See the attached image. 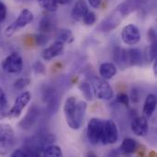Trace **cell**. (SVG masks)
Masks as SVG:
<instances>
[{
	"label": "cell",
	"mask_w": 157,
	"mask_h": 157,
	"mask_svg": "<svg viewBox=\"0 0 157 157\" xmlns=\"http://www.w3.org/2000/svg\"><path fill=\"white\" fill-rule=\"evenodd\" d=\"M148 40L152 42L156 40V32L154 29H150L148 30Z\"/></svg>",
	"instance_id": "obj_36"
},
{
	"label": "cell",
	"mask_w": 157,
	"mask_h": 157,
	"mask_svg": "<svg viewBox=\"0 0 157 157\" xmlns=\"http://www.w3.org/2000/svg\"><path fill=\"white\" fill-rule=\"evenodd\" d=\"M6 17V7L4 3L0 2V22L4 21Z\"/></svg>",
	"instance_id": "obj_34"
},
{
	"label": "cell",
	"mask_w": 157,
	"mask_h": 157,
	"mask_svg": "<svg viewBox=\"0 0 157 157\" xmlns=\"http://www.w3.org/2000/svg\"><path fill=\"white\" fill-rule=\"evenodd\" d=\"M124 17L121 14V12L116 8L107 18H105L98 27V29L102 32H109L116 29L120 23L122 21Z\"/></svg>",
	"instance_id": "obj_9"
},
{
	"label": "cell",
	"mask_w": 157,
	"mask_h": 157,
	"mask_svg": "<svg viewBox=\"0 0 157 157\" xmlns=\"http://www.w3.org/2000/svg\"><path fill=\"white\" fill-rule=\"evenodd\" d=\"M2 67L8 74H19L23 68V61L21 56L17 52L9 54L3 62Z\"/></svg>",
	"instance_id": "obj_6"
},
{
	"label": "cell",
	"mask_w": 157,
	"mask_h": 157,
	"mask_svg": "<svg viewBox=\"0 0 157 157\" xmlns=\"http://www.w3.org/2000/svg\"><path fill=\"white\" fill-rule=\"evenodd\" d=\"M79 89H80V91L82 92V94L84 95L85 98L87 101H92L93 100L94 92H93L92 86L88 82H86V81L81 82L80 85H79Z\"/></svg>",
	"instance_id": "obj_24"
},
{
	"label": "cell",
	"mask_w": 157,
	"mask_h": 157,
	"mask_svg": "<svg viewBox=\"0 0 157 157\" xmlns=\"http://www.w3.org/2000/svg\"><path fill=\"white\" fill-rule=\"evenodd\" d=\"M43 99L48 104V111L51 114H54L59 108V97L55 90L47 88L43 91Z\"/></svg>",
	"instance_id": "obj_12"
},
{
	"label": "cell",
	"mask_w": 157,
	"mask_h": 157,
	"mask_svg": "<svg viewBox=\"0 0 157 157\" xmlns=\"http://www.w3.org/2000/svg\"><path fill=\"white\" fill-rule=\"evenodd\" d=\"M92 88L94 95L102 100H109L113 98V89L105 80L95 77L92 81Z\"/></svg>",
	"instance_id": "obj_3"
},
{
	"label": "cell",
	"mask_w": 157,
	"mask_h": 157,
	"mask_svg": "<svg viewBox=\"0 0 157 157\" xmlns=\"http://www.w3.org/2000/svg\"><path fill=\"white\" fill-rule=\"evenodd\" d=\"M8 102L4 90L0 87V121L7 117L8 114Z\"/></svg>",
	"instance_id": "obj_23"
},
{
	"label": "cell",
	"mask_w": 157,
	"mask_h": 157,
	"mask_svg": "<svg viewBox=\"0 0 157 157\" xmlns=\"http://www.w3.org/2000/svg\"><path fill=\"white\" fill-rule=\"evenodd\" d=\"M157 55V41H152L151 45L148 47L147 51H146V54H145V58L147 62H153L156 59Z\"/></svg>",
	"instance_id": "obj_27"
},
{
	"label": "cell",
	"mask_w": 157,
	"mask_h": 157,
	"mask_svg": "<svg viewBox=\"0 0 157 157\" xmlns=\"http://www.w3.org/2000/svg\"><path fill=\"white\" fill-rule=\"evenodd\" d=\"M129 99H130V98L126 94H124V93L119 94L117 96V102L121 103V104H122V105H124L126 107L129 106Z\"/></svg>",
	"instance_id": "obj_33"
},
{
	"label": "cell",
	"mask_w": 157,
	"mask_h": 157,
	"mask_svg": "<svg viewBox=\"0 0 157 157\" xmlns=\"http://www.w3.org/2000/svg\"><path fill=\"white\" fill-rule=\"evenodd\" d=\"M117 74V67L112 63H104L99 67V75L105 80L113 78Z\"/></svg>",
	"instance_id": "obj_19"
},
{
	"label": "cell",
	"mask_w": 157,
	"mask_h": 157,
	"mask_svg": "<svg viewBox=\"0 0 157 157\" xmlns=\"http://www.w3.org/2000/svg\"><path fill=\"white\" fill-rule=\"evenodd\" d=\"M103 128H104V121H102L99 119L93 118L88 121L86 135L91 144L96 145L100 142Z\"/></svg>",
	"instance_id": "obj_4"
},
{
	"label": "cell",
	"mask_w": 157,
	"mask_h": 157,
	"mask_svg": "<svg viewBox=\"0 0 157 157\" xmlns=\"http://www.w3.org/2000/svg\"><path fill=\"white\" fill-rule=\"evenodd\" d=\"M57 40L62 41L63 43H72L75 40V37L70 29H63L59 30L57 34Z\"/></svg>",
	"instance_id": "obj_25"
},
{
	"label": "cell",
	"mask_w": 157,
	"mask_h": 157,
	"mask_svg": "<svg viewBox=\"0 0 157 157\" xmlns=\"http://www.w3.org/2000/svg\"><path fill=\"white\" fill-rule=\"evenodd\" d=\"M39 117H40V110L38 109V108L36 106L31 107L27 112L26 116L19 121L18 123L19 129L24 130V131L29 130L37 122V121L39 120Z\"/></svg>",
	"instance_id": "obj_11"
},
{
	"label": "cell",
	"mask_w": 157,
	"mask_h": 157,
	"mask_svg": "<svg viewBox=\"0 0 157 157\" xmlns=\"http://www.w3.org/2000/svg\"><path fill=\"white\" fill-rule=\"evenodd\" d=\"M128 52V64L129 67L131 66H140L143 64L144 56L143 52L139 49H130L127 50Z\"/></svg>",
	"instance_id": "obj_18"
},
{
	"label": "cell",
	"mask_w": 157,
	"mask_h": 157,
	"mask_svg": "<svg viewBox=\"0 0 157 157\" xmlns=\"http://www.w3.org/2000/svg\"><path fill=\"white\" fill-rule=\"evenodd\" d=\"M16 135L8 124H0V155H7L15 146Z\"/></svg>",
	"instance_id": "obj_1"
},
{
	"label": "cell",
	"mask_w": 157,
	"mask_h": 157,
	"mask_svg": "<svg viewBox=\"0 0 157 157\" xmlns=\"http://www.w3.org/2000/svg\"><path fill=\"white\" fill-rule=\"evenodd\" d=\"M86 111V103L84 101L78 102L76 104V112H77V121L80 125H82Z\"/></svg>",
	"instance_id": "obj_28"
},
{
	"label": "cell",
	"mask_w": 157,
	"mask_h": 157,
	"mask_svg": "<svg viewBox=\"0 0 157 157\" xmlns=\"http://www.w3.org/2000/svg\"><path fill=\"white\" fill-rule=\"evenodd\" d=\"M102 1L103 0H88V3L92 7L98 8L100 6V5L102 4Z\"/></svg>",
	"instance_id": "obj_38"
},
{
	"label": "cell",
	"mask_w": 157,
	"mask_h": 157,
	"mask_svg": "<svg viewBox=\"0 0 157 157\" xmlns=\"http://www.w3.org/2000/svg\"><path fill=\"white\" fill-rule=\"evenodd\" d=\"M143 1H144V2L145 4H146V2H148V0H143Z\"/></svg>",
	"instance_id": "obj_42"
},
{
	"label": "cell",
	"mask_w": 157,
	"mask_h": 157,
	"mask_svg": "<svg viewBox=\"0 0 157 157\" xmlns=\"http://www.w3.org/2000/svg\"><path fill=\"white\" fill-rule=\"evenodd\" d=\"M41 155L47 157H61L63 156V152L59 146L50 144L43 149Z\"/></svg>",
	"instance_id": "obj_22"
},
{
	"label": "cell",
	"mask_w": 157,
	"mask_h": 157,
	"mask_svg": "<svg viewBox=\"0 0 157 157\" xmlns=\"http://www.w3.org/2000/svg\"><path fill=\"white\" fill-rule=\"evenodd\" d=\"M31 99V95L29 92L26 91L20 94L17 99L15 100V103L13 107L8 110L7 117L10 119H17L20 116L22 110L25 109V107L29 104V102Z\"/></svg>",
	"instance_id": "obj_7"
},
{
	"label": "cell",
	"mask_w": 157,
	"mask_h": 157,
	"mask_svg": "<svg viewBox=\"0 0 157 157\" xmlns=\"http://www.w3.org/2000/svg\"><path fill=\"white\" fill-rule=\"evenodd\" d=\"M148 122L147 120L144 117H136L132 121V132L139 137L145 136L148 133Z\"/></svg>",
	"instance_id": "obj_13"
},
{
	"label": "cell",
	"mask_w": 157,
	"mask_h": 157,
	"mask_svg": "<svg viewBox=\"0 0 157 157\" xmlns=\"http://www.w3.org/2000/svg\"><path fill=\"white\" fill-rule=\"evenodd\" d=\"M63 49H64L63 43L62 41L56 40L55 42H53L52 45H50L48 48H46L42 52V57L46 61H51L52 59L62 54L63 52Z\"/></svg>",
	"instance_id": "obj_14"
},
{
	"label": "cell",
	"mask_w": 157,
	"mask_h": 157,
	"mask_svg": "<svg viewBox=\"0 0 157 157\" xmlns=\"http://www.w3.org/2000/svg\"><path fill=\"white\" fill-rule=\"evenodd\" d=\"M121 38L124 43L128 45H134L140 41L141 33L139 29L135 25L130 24L123 28L121 32Z\"/></svg>",
	"instance_id": "obj_10"
},
{
	"label": "cell",
	"mask_w": 157,
	"mask_h": 157,
	"mask_svg": "<svg viewBox=\"0 0 157 157\" xmlns=\"http://www.w3.org/2000/svg\"><path fill=\"white\" fill-rule=\"evenodd\" d=\"M18 1H21V2H24V1H29V0H18Z\"/></svg>",
	"instance_id": "obj_41"
},
{
	"label": "cell",
	"mask_w": 157,
	"mask_h": 157,
	"mask_svg": "<svg viewBox=\"0 0 157 157\" xmlns=\"http://www.w3.org/2000/svg\"><path fill=\"white\" fill-rule=\"evenodd\" d=\"M40 7L49 12H55L58 9V2L57 0H38Z\"/></svg>",
	"instance_id": "obj_26"
},
{
	"label": "cell",
	"mask_w": 157,
	"mask_h": 157,
	"mask_svg": "<svg viewBox=\"0 0 157 157\" xmlns=\"http://www.w3.org/2000/svg\"><path fill=\"white\" fill-rule=\"evenodd\" d=\"M76 104L77 101L75 98L70 97L66 99L63 106V113L67 124L73 130H78L81 125L77 121V112H76Z\"/></svg>",
	"instance_id": "obj_2"
},
{
	"label": "cell",
	"mask_w": 157,
	"mask_h": 157,
	"mask_svg": "<svg viewBox=\"0 0 157 157\" xmlns=\"http://www.w3.org/2000/svg\"><path fill=\"white\" fill-rule=\"evenodd\" d=\"M137 147H138V144L135 140L132 138H127V139H124L122 144H121L119 148V153L120 155H130L136 152Z\"/></svg>",
	"instance_id": "obj_17"
},
{
	"label": "cell",
	"mask_w": 157,
	"mask_h": 157,
	"mask_svg": "<svg viewBox=\"0 0 157 157\" xmlns=\"http://www.w3.org/2000/svg\"><path fill=\"white\" fill-rule=\"evenodd\" d=\"M88 12V6L86 0H77L72 9L71 17L75 21H80L83 19L84 16Z\"/></svg>",
	"instance_id": "obj_16"
},
{
	"label": "cell",
	"mask_w": 157,
	"mask_h": 157,
	"mask_svg": "<svg viewBox=\"0 0 157 157\" xmlns=\"http://www.w3.org/2000/svg\"><path fill=\"white\" fill-rule=\"evenodd\" d=\"M118 138V128L115 122L112 121H107L106 122H104V128L100 142H102L103 144H113L117 143Z\"/></svg>",
	"instance_id": "obj_8"
},
{
	"label": "cell",
	"mask_w": 157,
	"mask_h": 157,
	"mask_svg": "<svg viewBox=\"0 0 157 157\" xmlns=\"http://www.w3.org/2000/svg\"><path fill=\"white\" fill-rule=\"evenodd\" d=\"M113 60L121 70L129 67L128 64V52L121 47H115L113 50Z\"/></svg>",
	"instance_id": "obj_15"
},
{
	"label": "cell",
	"mask_w": 157,
	"mask_h": 157,
	"mask_svg": "<svg viewBox=\"0 0 157 157\" xmlns=\"http://www.w3.org/2000/svg\"><path fill=\"white\" fill-rule=\"evenodd\" d=\"M33 18H34V17H33V14H32V12L30 10H29V9H23L19 13L17 18L9 27H7V29H6V34L7 36H11L18 29L24 28L28 24L31 23L33 21Z\"/></svg>",
	"instance_id": "obj_5"
},
{
	"label": "cell",
	"mask_w": 157,
	"mask_h": 157,
	"mask_svg": "<svg viewBox=\"0 0 157 157\" xmlns=\"http://www.w3.org/2000/svg\"><path fill=\"white\" fill-rule=\"evenodd\" d=\"M33 70H34L35 74H37V75H44L46 73L45 65L40 61H37L33 64Z\"/></svg>",
	"instance_id": "obj_31"
},
{
	"label": "cell",
	"mask_w": 157,
	"mask_h": 157,
	"mask_svg": "<svg viewBox=\"0 0 157 157\" xmlns=\"http://www.w3.org/2000/svg\"><path fill=\"white\" fill-rule=\"evenodd\" d=\"M156 68H157V62L155 60V63H154V71H155V75H157Z\"/></svg>",
	"instance_id": "obj_40"
},
{
	"label": "cell",
	"mask_w": 157,
	"mask_h": 157,
	"mask_svg": "<svg viewBox=\"0 0 157 157\" xmlns=\"http://www.w3.org/2000/svg\"><path fill=\"white\" fill-rule=\"evenodd\" d=\"M96 19H97V17H96V15H95V13L94 12H87L85 16H84V17H83V22H84V24L85 25H86V26H92L93 24H95V22H96Z\"/></svg>",
	"instance_id": "obj_30"
},
{
	"label": "cell",
	"mask_w": 157,
	"mask_h": 157,
	"mask_svg": "<svg viewBox=\"0 0 157 157\" xmlns=\"http://www.w3.org/2000/svg\"><path fill=\"white\" fill-rule=\"evenodd\" d=\"M48 41V37L44 34V33H40V34H37L35 36V42L37 45H40V46H42L44 44H46Z\"/></svg>",
	"instance_id": "obj_32"
},
{
	"label": "cell",
	"mask_w": 157,
	"mask_h": 157,
	"mask_svg": "<svg viewBox=\"0 0 157 157\" xmlns=\"http://www.w3.org/2000/svg\"><path fill=\"white\" fill-rule=\"evenodd\" d=\"M131 97H132L131 98H132V102L136 103V102L139 101V93H138V90H137L136 88H134V89L132 90V95H131Z\"/></svg>",
	"instance_id": "obj_37"
},
{
	"label": "cell",
	"mask_w": 157,
	"mask_h": 157,
	"mask_svg": "<svg viewBox=\"0 0 157 157\" xmlns=\"http://www.w3.org/2000/svg\"><path fill=\"white\" fill-rule=\"evenodd\" d=\"M30 84V78L29 77H21L15 81L14 87L17 90H23Z\"/></svg>",
	"instance_id": "obj_29"
},
{
	"label": "cell",
	"mask_w": 157,
	"mask_h": 157,
	"mask_svg": "<svg viewBox=\"0 0 157 157\" xmlns=\"http://www.w3.org/2000/svg\"><path fill=\"white\" fill-rule=\"evenodd\" d=\"M156 97L154 94H150L146 98L144 105V114L145 115V117L150 118L154 114L155 108H156Z\"/></svg>",
	"instance_id": "obj_20"
},
{
	"label": "cell",
	"mask_w": 157,
	"mask_h": 157,
	"mask_svg": "<svg viewBox=\"0 0 157 157\" xmlns=\"http://www.w3.org/2000/svg\"><path fill=\"white\" fill-rule=\"evenodd\" d=\"M73 0H57L58 4H61V5H67V4H70Z\"/></svg>",
	"instance_id": "obj_39"
},
{
	"label": "cell",
	"mask_w": 157,
	"mask_h": 157,
	"mask_svg": "<svg viewBox=\"0 0 157 157\" xmlns=\"http://www.w3.org/2000/svg\"><path fill=\"white\" fill-rule=\"evenodd\" d=\"M11 156L12 157H28V155L26 154V152L24 150H21V149H17L16 151H14L12 154H11Z\"/></svg>",
	"instance_id": "obj_35"
},
{
	"label": "cell",
	"mask_w": 157,
	"mask_h": 157,
	"mask_svg": "<svg viewBox=\"0 0 157 157\" xmlns=\"http://www.w3.org/2000/svg\"><path fill=\"white\" fill-rule=\"evenodd\" d=\"M55 27V21L52 16H43L39 24V29L42 33L51 32Z\"/></svg>",
	"instance_id": "obj_21"
}]
</instances>
